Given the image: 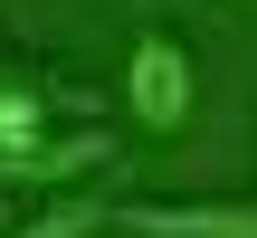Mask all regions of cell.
<instances>
[{
    "label": "cell",
    "instance_id": "1",
    "mask_svg": "<svg viewBox=\"0 0 257 238\" xmlns=\"http://www.w3.org/2000/svg\"><path fill=\"white\" fill-rule=\"evenodd\" d=\"M124 114H134L143 134H181V124L200 114V67H191V48H181L172 29H143V38L124 48Z\"/></svg>",
    "mask_w": 257,
    "mask_h": 238
},
{
    "label": "cell",
    "instance_id": "2",
    "mask_svg": "<svg viewBox=\"0 0 257 238\" xmlns=\"http://www.w3.org/2000/svg\"><path fill=\"white\" fill-rule=\"evenodd\" d=\"M124 238H257V191L248 200H124Z\"/></svg>",
    "mask_w": 257,
    "mask_h": 238
},
{
    "label": "cell",
    "instance_id": "3",
    "mask_svg": "<svg viewBox=\"0 0 257 238\" xmlns=\"http://www.w3.org/2000/svg\"><path fill=\"white\" fill-rule=\"evenodd\" d=\"M95 162H105V134H67V143L10 153V162H0V181H38V191H57V181H76V172H95Z\"/></svg>",
    "mask_w": 257,
    "mask_h": 238
},
{
    "label": "cell",
    "instance_id": "4",
    "mask_svg": "<svg viewBox=\"0 0 257 238\" xmlns=\"http://www.w3.org/2000/svg\"><path fill=\"white\" fill-rule=\"evenodd\" d=\"M38 143H48V95H38L29 76H10V86H0V162H10V153H38Z\"/></svg>",
    "mask_w": 257,
    "mask_h": 238
},
{
    "label": "cell",
    "instance_id": "5",
    "mask_svg": "<svg viewBox=\"0 0 257 238\" xmlns=\"http://www.w3.org/2000/svg\"><path fill=\"white\" fill-rule=\"evenodd\" d=\"M105 219H114V210L76 191V200H48V210H38V219H29V229H19V238H95V229H105Z\"/></svg>",
    "mask_w": 257,
    "mask_h": 238
}]
</instances>
